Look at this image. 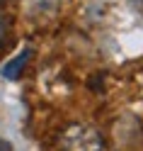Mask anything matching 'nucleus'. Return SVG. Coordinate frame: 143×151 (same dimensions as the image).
I'll list each match as a JSON object with an SVG mask.
<instances>
[{
	"label": "nucleus",
	"mask_w": 143,
	"mask_h": 151,
	"mask_svg": "<svg viewBox=\"0 0 143 151\" xmlns=\"http://www.w3.org/2000/svg\"><path fill=\"white\" fill-rule=\"evenodd\" d=\"M104 141L90 127H73L63 137V151H102Z\"/></svg>",
	"instance_id": "f257e3e1"
},
{
	"label": "nucleus",
	"mask_w": 143,
	"mask_h": 151,
	"mask_svg": "<svg viewBox=\"0 0 143 151\" xmlns=\"http://www.w3.org/2000/svg\"><path fill=\"white\" fill-rule=\"evenodd\" d=\"M29 59H32V51H29V49H22V51L17 54L12 61H7V63L3 66V71H0V73H3L5 78H10V81L20 78V76H22V71H24V66H27V61H29Z\"/></svg>",
	"instance_id": "f03ea898"
},
{
	"label": "nucleus",
	"mask_w": 143,
	"mask_h": 151,
	"mask_svg": "<svg viewBox=\"0 0 143 151\" xmlns=\"http://www.w3.org/2000/svg\"><path fill=\"white\" fill-rule=\"evenodd\" d=\"M5 42H7V17L0 15V49L5 46Z\"/></svg>",
	"instance_id": "7ed1b4c3"
}]
</instances>
